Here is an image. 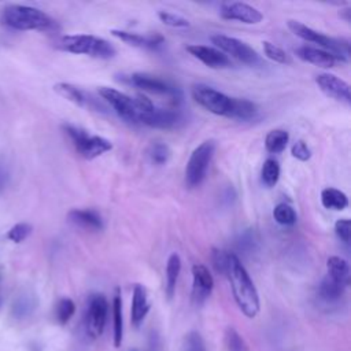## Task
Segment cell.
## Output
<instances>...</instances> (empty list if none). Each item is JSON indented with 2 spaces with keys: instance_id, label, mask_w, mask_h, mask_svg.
<instances>
[{
  "instance_id": "obj_28",
  "label": "cell",
  "mask_w": 351,
  "mask_h": 351,
  "mask_svg": "<svg viewBox=\"0 0 351 351\" xmlns=\"http://www.w3.org/2000/svg\"><path fill=\"white\" fill-rule=\"evenodd\" d=\"M289 133L284 129H273L265 137V147L270 154H280L287 148Z\"/></svg>"
},
{
  "instance_id": "obj_12",
  "label": "cell",
  "mask_w": 351,
  "mask_h": 351,
  "mask_svg": "<svg viewBox=\"0 0 351 351\" xmlns=\"http://www.w3.org/2000/svg\"><path fill=\"white\" fill-rule=\"evenodd\" d=\"M182 114L178 107L162 108L154 106V108L138 118V123L156 129H174L182 122Z\"/></svg>"
},
{
  "instance_id": "obj_18",
  "label": "cell",
  "mask_w": 351,
  "mask_h": 351,
  "mask_svg": "<svg viewBox=\"0 0 351 351\" xmlns=\"http://www.w3.org/2000/svg\"><path fill=\"white\" fill-rule=\"evenodd\" d=\"M149 310H151V302L148 298L147 288L141 284H136L133 288L132 313H130V319L134 328H138L143 324Z\"/></svg>"
},
{
  "instance_id": "obj_11",
  "label": "cell",
  "mask_w": 351,
  "mask_h": 351,
  "mask_svg": "<svg viewBox=\"0 0 351 351\" xmlns=\"http://www.w3.org/2000/svg\"><path fill=\"white\" fill-rule=\"evenodd\" d=\"M97 92L101 99L111 106V108L121 119L129 123H138V108L134 97L110 86H100Z\"/></svg>"
},
{
  "instance_id": "obj_32",
  "label": "cell",
  "mask_w": 351,
  "mask_h": 351,
  "mask_svg": "<svg viewBox=\"0 0 351 351\" xmlns=\"http://www.w3.org/2000/svg\"><path fill=\"white\" fill-rule=\"evenodd\" d=\"M273 217L277 223L284 226H292L296 222V213L287 203H278L273 210Z\"/></svg>"
},
{
  "instance_id": "obj_31",
  "label": "cell",
  "mask_w": 351,
  "mask_h": 351,
  "mask_svg": "<svg viewBox=\"0 0 351 351\" xmlns=\"http://www.w3.org/2000/svg\"><path fill=\"white\" fill-rule=\"evenodd\" d=\"M148 158L152 163L155 165H165L171 155V151L169 148L167 144L162 143V141H155L149 145L148 148Z\"/></svg>"
},
{
  "instance_id": "obj_26",
  "label": "cell",
  "mask_w": 351,
  "mask_h": 351,
  "mask_svg": "<svg viewBox=\"0 0 351 351\" xmlns=\"http://www.w3.org/2000/svg\"><path fill=\"white\" fill-rule=\"evenodd\" d=\"M256 115L258 106L254 101L243 97H233V108L229 118L237 121H251L256 118Z\"/></svg>"
},
{
  "instance_id": "obj_22",
  "label": "cell",
  "mask_w": 351,
  "mask_h": 351,
  "mask_svg": "<svg viewBox=\"0 0 351 351\" xmlns=\"http://www.w3.org/2000/svg\"><path fill=\"white\" fill-rule=\"evenodd\" d=\"M344 291H346L344 285H341L337 281L332 280L330 277L325 276L321 280V282L318 284L317 296H318L319 302H322L325 304H335L343 298Z\"/></svg>"
},
{
  "instance_id": "obj_7",
  "label": "cell",
  "mask_w": 351,
  "mask_h": 351,
  "mask_svg": "<svg viewBox=\"0 0 351 351\" xmlns=\"http://www.w3.org/2000/svg\"><path fill=\"white\" fill-rule=\"evenodd\" d=\"M192 97L193 100L206 108L207 111L221 115V117H230L233 108V97L206 85V84H196L192 88Z\"/></svg>"
},
{
  "instance_id": "obj_39",
  "label": "cell",
  "mask_w": 351,
  "mask_h": 351,
  "mask_svg": "<svg viewBox=\"0 0 351 351\" xmlns=\"http://www.w3.org/2000/svg\"><path fill=\"white\" fill-rule=\"evenodd\" d=\"M335 233L337 234V237L346 244H350V239H351V222L347 218H341L337 219L335 223Z\"/></svg>"
},
{
  "instance_id": "obj_27",
  "label": "cell",
  "mask_w": 351,
  "mask_h": 351,
  "mask_svg": "<svg viewBox=\"0 0 351 351\" xmlns=\"http://www.w3.org/2000/svg\"><path fill=\"white\" fill-rule=\"evenodd\" d=\"M321 203L328 210L341 211L348 206L347 195L336 188H325L321 192Z\"/></svg>"
},
{
  "instance_id": "obj_13",
  "label": "cell",
  "mask_w": 351,
  "mask_h": 351,
  "mask_svg": "<svg viewBox=\"0 0 351 351\" xmlns=\"http://www.w3.org/2000/svg\"><path fill=\"white\" fill-rule=\"evenodd\" d=\"M219 15L228 21H239L247 25H256L263 19L262 12L243 1L225 3L221 5Z\"/></svg>"
},
{
  "instance_id": "obj_24",
  "label": "cell",
  "mask_w": 351,
  "mask_h": 351,
  "mask_svg": "<svg viewBox=\"0 0 351 351\" xmlns=\"http://www.w3.org/2000/svg\"><path fill=\"white\" fill-rule=\"evenodd\" d=\"M181 273V258L177 252L170 254L167 263H166V285H165V292L167 299L170 300L174 293H176V287L177 281Z\"/></svg>"
},
{
  "instance_id": "obj_42",
  "label": "cell",
  "mask_w": 351,
  "mask_h": 351,
  "mask_svg": "<svg viewBox=\"0 0 351 351\" xmlns=\"http://www.w3.org/2000/svg\"><path fill=\"white\" fill-rule=\"evenodd\" d=\"M10 180V171L7 165L0 159V193L5 189Z\"/></svg>"
},
{
  "instance_id": "obj_10",
  "label": "cell",
  "mask_w": 351,
  "mask_h": 351,
  "mask_svg": "<svg viewBox=\"0 0 351 351\" xmlns=\"http://www.w3.org/2000/svg\"><path fill=\"white\" fill-rule=\"evenodd\" d=\"M210 40L225 55H230L234 59H237L245 64L255 66V64L261 63V58L256 53V51L252 47H250L247 43H244L236 37L217 33V34H213L210 37Z\"/></svg>"
},
{
  "instance_id": "obj_5",
  "label": "cell",
  "mask_w": 351,
  "mask_h": 351,
  "mask_svg": "<svg viewBox=\"0 0 351 351\" xmlns=\"http://www.w3.org/2000/svg\"><path fill=\"white\" fill-rule=\"evenodd\" d=\"M288 27L289 30L299 38L307 41V43H314L318 44L322 49L330 52L332 55H335L339 60H346L348 56V47L350 43L348 40L344 38H333L329 36H325L311 27H308L307 25L295 21V19H289L288 21Z\"/></svg>"
},
{
  "instance_id": "obj_41",
  "label": "cell",
  "mask_w": 351,
  "mask_h": 351,
  "mask_svg": "<svg viewBox=\"0 0 351 351\" xmlns=\"http://www.w3.org/2000/svg\"><path fill=\"white\" fill-rule=\"evenodd\" d=\"M291 154L293 158L302 162H307L311 158V149L303 140H298L296 143H293L291 148Z\"/></svg>"
},
{
  "instance_id": "obj_17",
  "label": "cell",
  "mask_w": 351,
  "mask_h": 351,
  "mask_svg": "<svg viewBox=\"0 0 351 351\" xmlns=\"http://www.w3.org/2000/svg\"><path fill=\"white\" fill-rule=\"evenodd\" d=\"M114 37L119 38L121 41L133 45V47H140V48H148L154 49L159 45L163 44L165 37L159 33H149V34H140V33H133V32H126V30H118L112 29L110 32Z\"/></svg>"
},
{
  "instance_id": "obj_20",
  "label": "cell",
  "mask_w": 351,
  "mask_h": 351,
  "mask_svg": "<svg viewBox=\"0 0 351 351\" xmlns=\"http://www.w3.org/2000/svg\"><path fill=\"white\" fill-rule=\"evenodd\" d=\"M296 56L307 63L315 64L318 67H333L335 63L339 60L335 55L330 52L318 48V47H311V45H302L295 51Z\"/></svg>"
},
{
  "instance_id": "obj_6",
  "label": "cell",
  "mask_w": 351,
  "mask_h": 351,
  "mask_svg": "<svg viewBox=\"0 0 351 351\" xmlns=\"http://www.w3.org/2000/svg\"><path fill=\"white\" fill-rule=\"evenodd\" d=\"M215 148L214 140H206L192 151L185 166V184L189 188L199 186L204 181Z\"/></svg>"
},
{
  "instance_id": "obj_29",
  "label": "cell",
  "mask_w": 351,
  "mask_h": 351,
  "mask_svg": "<svg viewBox=\"0 0 351 351\" xmlns=\"http://www.w3.org/2000/svg\"><path fill=\"white\" fill-rule=\"evenodd\" d=\"M36 304H37V300L34 298V295L29 293V292H25V293H21L15 300H14V304H12V314L15 318H25L27 315H30L34 308H36Z\"/></svg>"
},
{
  "instance_id": "obj_16",
  "label": "cell",
  "mask_w": 351,
  "mask_h": 351,
  "mask_svg": "<svg viewBox=\"0 0 351 351\" xmlns=\"http://www.w3.org/2000/svg\"><path fill=\"white\" fill-rule=\"evenodd\" d=\"M193 58L199 59L202 63L211 69H225L232 66L230 58L225 55L222 51L214 47L208 45H199V44H191L185 48Z\"/></svg>"
},
{
  "instance_id": "obj_35",
  "label": "cell",
  "mask_w": 351,
  "mask_h": 351,
  "mask_svg": "<svg viewBox=\"0 0 351 351\" xmlns=\"http://www.w3.org/2000/svg\"><path fill=\"white\" fill-rule=\"evenodd\" d=\"M225 344L228 351H248L247 343L234 328H228L225 332Z\"/></svg>"
},
{
  "instance_id": "obj_23",
  "label": "cell",
  "mask_w": 351,
  "mask_h": 351,
  "mask_svg": "<svg viewBox=\"0 0 351 351\" xmlns=\"http://www.w3.org/2000/svg\"><path fill=\"white\" fill-rule=\"evenodd\" d=\"M326 269H328V277L337 281L339 284L344 285L346 288L350 284V265L348 262L337 255H332L326 261Z\"/></svg>"
},
{
  "instance_id": "obj_38",
  "label": "cell",
  "mask_w": 351,
  "mask_h": 351,
  "mask_svg": "<svg viewBox=\"0 0 351 351\" xmlns=\"http://www.w3.org/2000/svg\"><path fill=\"white\" fill-rule=\"evenodd\" d=\"M158 18L160 19V22H163L165 25L170 26V27H188L189 26V21L178 14L170 12V11H158Z\"/></svg>"
},
{
  "instance_id": "obj_2",
  "label": "cell",
  "mask_w": 351,
  "mask_h": 351,
  "mask_svg": "<svg viewBox=\"0 0 351 351\" xmlns=\"http://www.w3.org/2000/svg\"><path fill=\"white\" fill-rule=\"evenodd\" d=\"M1 22L15 30H51L55 21L44 11L21 4L5 5L1 10Z\"/></svg>"
},
{
  "instance_id": "obj_8",
  "label": "cell",
  "mask_w": 351,
  "mask_h": 351,
  "mask_svg": "<svg viewBox=\"0 0 351 351\" xmlns=\"http://www.w3.org/2000/svg\"><path fill=\"white\" fill-rule=\"evenodd\" d=\"M108 314V302L103 293H92L88 299L85 314H84V328L89 339L95 340L101 336Z\"/></svg>"
},
{
  "instance_id": "obj_14",
  "label": "cell",
  "mask_w": 351,
  "mask_h": 351,
  "mask_svg": "<svg viewBox=\"0 0 351 351\" xmlns=\"http://www.w3.org/2000/svg\"><path fill=\"white\" fill-rule=\"evenodd\" d=\"M214 278L204 265L195 263L192 266V302L196 306L203 304L211 295Z\"/></svg>"
},
{
  "instance_id": "obj_30",
  "label": "cell",
  "mask_w": 351,
  "mask_h": 351,
  "mask_svg": "<svg viewBox=\"0 0 351 351\" xmlns=\"http://www.w3.org/2000/svg\"><path fill=\"white\" fill-rule=\"evenodd\" d=\"M280 178V165L277 160L269 158L263 162L261 170V180L265 186L271 188L278 182Z\"/></svg>"
},
{
  "instance_id": "obj_37",
  "label": "cell",
  "mask_w": 351,
  "mask_h": 351,
  "mask_svg": "<svg viewBox=\"0 0 351 351\" xmlns=\"http://www.w3.org/2000/svg\"><path fill=\"white\" fill-rule=\"evenodd\" d=\"M33 228L30 223H26V222H19L16 225H14L8 233H7V239L14 241V243H22L23 240H26L30 233H32Z\"/></svg>"
},
{
  "instance_id": "obj_33",
  "label": "cell",
  "mask_w": 351,
  "mask_h": 351,
  "mask_svg": "<svg viewBox=\"0 0 351 351\" xmlns=\"http://www.w3.org/2000/svg\"><path fill=\"white\" fill-rule=\"evenodd\" d=\"M74 313H75V304L70 298H62L58 302L56 308H55V315H56V321L60 325L67 324L71 319V317L74 315Z\"/></svg>"
},
{
  "instance_id": "obj_44",
  "label": "cell",
  "mask_w": 351,
  "mask_h": 351,
  "mask_svg": "<svg viewBox=\"0 0 351 351\" xmlns=\"http://www.w3.org/2000/svg\"><path fill=\"white\" fill-rule=\"evenodd\" d=\"M0 306H1V299H0Z\"/></svg>"
},
{
  "instance_id": "obj_21",
  "label": "cell",
  "mask_w": 351,
  "mask_h": 351,
  "mask_svg": "<svg viewBox=\"0 0 351 351\" xmlns=\"http://www.w3.org/2000/svg\"><path fill=\"white\" fill-rule=\"evenodd\" d=\"M67 218L71 223L88 229V230H101L103 229V219L101 215L92 208H73L69 211Z\"/></svg>"
},
{
  "instance_id": "obj_9",
  "label": "cell",
  "mask_w": 351,
  "mask_h": 351,
  "mask_svg": "<svg viewBox=\"0 0 351 351\" xmlns=\"http://www.w3.org/2000/svg\"><path fill=\"white\" fill-rule=\"evenodd\" d=\"M128 82L145 92L169 96L176 107H178V104L181 103V99H182L181 89L174 84H171L169 80L160 78L158 75L147 74V73H133L128 75Z\"/></svg>"
},
{
  "instance_id": "obj_25",
  "label": "cell",
  "mask_w": 351,
  "mask_h": 351,
  "mask_svg": "<svg viewBox=\"0 0 351 351\" xmlns=\"http://www.w3.org/2000/svg\"><path fill=\"white\" fill-rule=\"evenodd\" d=\"M123 339V315H122V298L121 291L117 289L112 299V341L114 347L118 348Z\"/></svg>"
},
{
  "instance_id": "obj_4",
  "label": "cell",
  "mask_w": 351,
  "mask_h": 351,
  "mask_svg": "<svg viewBox=\"0 0 351 351\" xmlns=\"http://www.w3.org/2000/svg\"><path fill=\"white\" fill-rule=\"evenodd\" d=\"M63 130L70 138L71 144L74 145L77 154H80L82 158L88 160L95 159L112 149V143L110 140L101 136L90 134L85 129L78 128L75 125L64 123Z\"/></svg>"
},
{
  "instance_id": "obj_1",
  "label": "cell",
  "mask_w": 351,
  "mask_h": 351,
  "mask_svg": "<svg viewBox=\"0 0 351 351\" xmlns=\"http://www.w3.org/2000/svg\"><path fill=\"white\" fill-rule=\"evenodd\" d=\"M225 274L230 282L232 293L240 311L248 318H255L261 310L259 295L248 271L233 252L228 254Z\"/></svg>"
},
{
  "instance_id": "obj_19",
  "label": "cell",
  "mask_w": 351,
  "mask_h": 351,
  "mask_svg": "<svg viewBox=\"0 0 351 351\" xmlns=\"http://www.w3.org/2000/svg\"><path fill=\"white\" fill-rule=\"evenodd\" d=\"M53 89L56 93H59L66 100L80 106V107H88V108H97V101L85 90L81 88L69 84V82H58L53 85Z\"/></svg>"
},
{
  "instance_id": "obj_3",
  "label": "cell",
  "mask_w": 351,
  "mask_h": 351,
  "mask_svg": "<svg viewBox=\"0 0 351 351\" xmlns=\"http://www.w3.org/2000/svg\"><path fill=\"white\" fill-rule=\"evenodd\" d=\"M58 48L75 55H88L96 59H111L117 49L103 37L93 34H69L58 41Z\"/></svg>"
},
{
  "instance_id": "obj_15",
  "label": "cell",
  "mask_w": 351,
  "mask_h": 351,
  "mask_svg": "<svg viewBox=\"0 0 351 351\" xmlns=\"http://www.w3.org/2000/svg\"><path fill=\"white\" fill-rule=\"evenodd\" d=\"M315 84L326 96L333 97L339 101H344L347 104L351 103L350 85L344 80L336 77L335 74L321 73L315 77Z\"/></svg>"
},
{
  "instance_id": "obj_40",
  "label": "cell",
  "mask_w": 351,
  "mask_h": 351,
  "mask_svg": "<svg viewBox=\"0 0 351 351\" xmlns=\"http://www.w3.org/2000/svg\"><path fill=\"white\" fill-rule=\"evenodd\" d=\"M228 254H229L228 251H223V250H219V248H213V251H211L213 266L221 274H225L226 263H228Z\"/></svg>"
},
{
  "instance_id": "obj_34",
  "label": "cell",
  "mask_w": 351,
  "mask_h": 351,
  "mask_svg": "<svg viewBox=\"0 0 351 351\" xmlns=\"http://www.w3.org/2000/svg\"><path fill=\"white\" fill-rule=\"evenodd\" d=\"M262 44H263V52L270 60H273L276 63H280V64L291 63V58L288 56V53L282 48H280L278 45L273 44L270 41H263Z\"/></svg>"
},
{
  "instance_id": "obj_43",
  "label": "cell",
  "mask_w": 351,
  "mask_h": 351,
  "mask_svg": "<svg viewBox=\"0 0 351 351\" xmlns=\"http://www.w3.org/2000/svg\"><path fill=\"white\" fill-rule=\"evenodd\" d=\"M339 15L346 21V22H350L351 21V8H344V10H340V12H339Z\"/></svg>"
},
{
  "instance_id": "obj_36",
  "label": "cell",
  "mask_w": 351,
  "mask_h": 351,
  "mask_svg": "<svg viewBox=\"0 0 351 351\" xmlns=\"http://www.w3.org/2000/svg\"><path fill=\"white\" fill-rule=\"evenodd\" d=\"M182 351H207L204 339L196 330L186 333L182 343Z\"/></svg>"
}]
</instances>
